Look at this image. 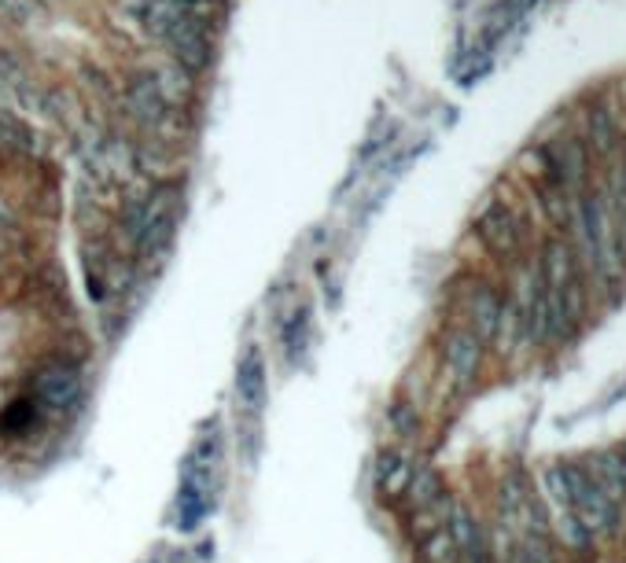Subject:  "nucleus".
Returning a JSON list of instances; mask_svg holds the SVG:
<instances>
[{
    "label": "nucleus",
    "instance_id": "ddd939ff",
    "mask_svg": "<svg viewBox=\"0 0 626 563\" xmlns=\"http://www.w3.org/2000/svg\"><path fill=\"white\" fill-rule=\"evenodd\" d=\"M41 421L45 416H41L38 405H33L30 398H22V402H11L4 409V416H0V431H4V435H30Z\"/></svg>",
    "mask_w": 626,
    "mask_h": 563
},
{
    "label": "nucleus",
    "instance_id": "4468645a",
    "mask_svg": "<svg viewBox=\"0 0 626 563\" xmlns=\"http://www.w3.org/2000/svg\"><path fill=\"white\" fill-rule=\"evenodd\" d=\"M417 560L420 563H457V545H453L447 526H439V531H431L428 537H420Z\"/></svg>",
    "mask_w": 626,
    "mask_h": 563
},
{
    "label": "nucleus",
    "instance_id": "9d476101",
    "mask_svg": "<svg viewBox=\"0 0 626 563\" xmlns=\"http://www.w3.org/2000/svg\"><path fill=\"white\" fill-rule=\"evenodd\" d=\"M579 464L586 468L589 483H594L600 494L626 508V486H623V475H619V464H616V453H612V446L586 453V457H579Z\"/></svg>",
    "mask_w": 626,
    "mask_h": 563
},
{
    "label": "nucleus",
    "instance_id": "39448f33",
    "mask_svg": "<svg viewBox=\"0 0 626 563\" xmlns=\"http://www.w3.org/2000/svg\"><path fill=\"white\" fill-rule=\"evenodd\" d=\"M126 111L129 118L144 129V134H151V140H163V129L174 122V103L166 100V92L159 86V78L155 75H137L129 78L126 86Z\"/></svg>",
    "mask_w": 626,
    "mask_h": 563
},
{
    "label": "nucleus",
    "instance_id": "6e6552de",
    "mask_svg": "<svg viewBox=\"0 0 626 563\" xmlns=\"http://www.w3.org/2000/svg\"><path fill=\"white\" fill-rule=\"evenodd\" d=\"M166 48H170L174 63L180 70H188V75H196V70H203L211 63L214 56V45H211V27H203V22L196 19H185L177 16V22L170 30H166Z\"/></svg>",
    "mask_w": 626,
    "mask_h": 563
},
{
    "label": "nucleus",
    "instance_id": "f03ea898",
    "mask_svg": "<svg viewBox=\"0 0 626 563\" xmlns=\"http://www.w3.org/2000/svg\"><path fill=\"white\" fill-rule=\"evenodd\" d=\"M81 391H86V379H81L78 362H70V357H45L33 368L27 398L38 405L41 416H63L81 402Z\"/></svg>",
    "mask_w": 626,
    "mask_h": 563
},
{
    "label": "nucleus",
    "instance_id": "2eb2a0df",
    "mask_svg": "<svg viewBox=\"0 0 626 563\" xmlns=\"http://www.w3.org/2000/svg\"><path fill=\"white\" fill-rule=\"evenodd\" d=\"M306 339H310V309H306V306H299V309H292V317H287V325L281 328L284 354L295 362V357L306 350Z\"/></svg>",
    "mask_w": 626,
    "mask_h": 563
},
{
    "label": "nucleus",
    "instance_id": "f8f14e48",
    "mask_svg": "<svg viewBox=\"0 0 626 563\" xmlns=\"http://www.w3.org/2000/svg\"><path fill=\"white\" fill-rule=\"evenodd\" d=\"M442 494H447L442 475L431 468V464H417V472H413V478H409V486L402 494V505H405V512H417V508L431 505V501L442 497Z\"/></svg>",
    "mask_w": 626,
    "mask_h": 563
},
{
    "label": "nucleus",
    "instance_id": "a211bd4d",
    "mask_svg": "<svg viewBox=\"0 0 626 563\" xmlns=\"http://www.w3.org/2000/svg\"><path fill=\"white\" fill-rule=\"evenodd\" d=\"M594 563H623V560L619 556H597Z\"/></svg>",
    "mask_w": 626,
    "mask_h": 563
},
{
    "label": "nucleus",
    "instance_id": "aec40b11",
    "mask_svg": "<svg viewBox=\"0 0 626 563\" xmlns=\"http://www.w3.org/2000/svg\"><path fill=\"white\" fill-rule=\"evenodd\" d=\"M498 563H509V560H498Z\"/></svg>",
    "mask_w": 626,
    "mask_h": 563
},
{
    "label": "nucleus",
    "instance_id": "20e7f679",
    "mask_svg": "<svg viewBox=\"0 0 626 563\" xmlns=\"http://www.w3.org/2000/svg\"><path fill=\"white\" fill-rule=\"evenodd\" d=\"M501 309H505V295L490 280L472 277V280H464L461 287H457V314H461L457 325H464L476 339H483L487 350H490L493 335H498Z\"/></svg>",
    "mask_w": 626,
    "mask_h": 563
},
{
    "label": "nucleus",
    "instance_id": "1a4fd4ad",
    "mask_svg": "<svg viewBox=\"0 0 626 563\" xmlns=\"http://www.w3.org/2000/svg\"><path fill=\"white\" fill-rule=\"evenodd\" d=\"M417 472V461L405 450H383L376 464H372V483L383 501H402L409 478Z\"/></svg>",
    "mask_w": 626,
    "mask_h": 563
},
{
    "label": "nucleus",
    "instance_id": "f3484780",
    "mask_svg": "<svg viewBox=\"0 0 626 563\" xmlns=\"http://www.w3.org/2000/svg\"><path fill=\"white\" fill-rule=\"evenodd\" d=\"M612 453H616V464H619V475H623V486H626V442L623 446H612Z\"/></svg>",
    "mask_w": 626,
    "mask_h": 563
},
{
    "label": "nucleus",
    "instance_id": "412c9836",
    "mask_svg": "<svg viewBox=\"0 0 626 563\" xmlns=\"http://www.w3.org/2000/svg\"><path fill=\"white\" fill-rule=\"evenodd\" d=\"M619 560H623V563H626V556H619Z\"/></svg>",
    "mask_w": 626,
    "mask_h": 563
},
{
    "label": "nucleus",
    "instance_id": "0eeeda50",
    "mask_svg": "<svg viewBox=\"0 0 626 563\" xmlns=\"http://www.w3.org/2000/svg\"><path fill=\"white\" fill-rule=\"evenodd\" d=\"M266 398H270V365H266V354H262V346L251 343L244 354H239V365H236V402H239V413L251 416V421H258L262 409H266Z\"/></svg>",
    "mask_w": 626,
    "mask_h": 563
},
{
    "label": "nucleus",
    "instance_id": "7ed1b4c3",
    "mask_svg": "<svg viewBox=\"0 0 626 563\" xmlns=\"http://www.w3.org/2000/svg\"><path fill=\"white\" fill-rule=\"evenodd\" d=\"M439 362H442V376L453 391H468L483 373L487 362V343L476 339L464 325H450L439 339Z\"/></svg>",
    "mask_w": 626,
    "mask_h": 563
},
{
    "label": "nucleus",
    "instance_id": "dca6fc26",
    "mask_svg": "<svg viewBox=\"0 0 626 563\" xmlns=\"http://www.w3.org/2000/svg\"><path fill=\"white\" fill-rule=\"evenodd\" d=\"M391 424H394V431H399V435H405V438H413L417 431H420V416H417V405H409V402H399L391 409Z\"/></svg>",
    "mask_w": 626,
    "mask_h": 563
},
{
    "label": "nucleus",
    "instance_id": "f257e3e1",
    "mask_svg": "<svg viewBox=\"0 0 626 563\" xmlns=\"http://www.w3.org/2000/svg\"><path fill=\"white\" fill-rule=\"evenodd\" d=\"M177 221H180V188L177 185H155L123 207V233L129 239V247L137 250L140 261H155L170 250Z\"/></svg>",
    "mask_w": 626,
    "mask_h": 563
},
{
    "label": "nucleus",
    "instance_id": "6ab92c4d",
    "mask_svg": "<svg viewBox=\"0 0 626 563\" xmlns=\"http://www.w3.org/2000/svg\"><path fill=\"white\" fill-rule=\"evenodd\" d=\"M148 563H163V560H148Z\"/></svg>",
    "mask_w": 626,
    "mask_h": 563
},
{
    "label": "nucleus",
    "instance_id": "423d86ee",
    "mask_svg": "<svg viewBox=\"0 0 626 563\" xmlns=\"http://www.w3.org/2000/svg\"><path fill=\"white\" fill-rule=\"evenodd\" d=\"M476 233L498 258H516L524 247V218L516 214L512 203L498 196L483 203V210L476 218Z\"/></svg>",
    "mask_w": 626,
    "mask_h": 563
},
{
    "label": "nucleus",
    "instance_id": "9b49d317",
    "mask_svg": "<svg viewBox=\"0 0 626 563\" xmlns=\"http://www.w3.org/2000/svg\"><path fill=\"white\" fill-rule=\"evenodd\" d=\"M586 148L589 155H616L619 151V126H616V115L608 111V107H594V111L586 115Z\"/></svg>",
    "mask_w": 626,
    "mask_h": 563
}]
</instances>
